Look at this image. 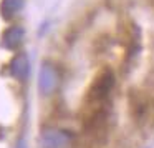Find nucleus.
<instances>
[{
  "mask_svg": "<svg viewBox=\"0 0 154 148\" xmlns=\"http://www.w3.org/2000/svg\"><path fill=\"white\" fill-rule=\"evenodd\" d=\"M116 87V77L111 68L100 70L91 80L85 93L83 107H106L111 105V95Z\"/></svg>",
  "mask_w": 154,
  "mask_h": 148,
  "instance_id": "nucleus-1",
  "label": "nucleus"
},
{
  "mask_svg": "<svg viewBox=\"0 0 154 148\" xmlns=\"http://www.w3.org/2000/svg\"><path fill=\"white\" fill-rule=\"evenodd\" d=\"M121 43L124 47V63L133 65L141 52V28L134 22H128L121 28Z\"/></svg>",
  "mask_w": 154,
  "mask_h": 148,
  "instance_id": "nucleus-4",
  "label": "nucleus"
},
{
  "mask_svg": "<svg viewBox=\"0 0 154 148\" xmlns=\"http://www.w3.org/2000/svg\"><path fill=\"white\" fill-rule=\"evenodd\" d=\"M76 135L60 127H47L40 133V148H75Z\"/></svg>",
  "mask_w": 154,
  "mask_h": 148,
  "instance_id": "nucleus-2",
  "label": "nucleus"
},
{
  "mask_svg": "<svg viewBox=\"0 0 154 148\" xmlns=\"http://www.w3.org/2000/svg\"><path fill=\"white\" fill-rule=\"evenodd\" d=\"M60 72L57 65L50 60H43L38 70V92L43 97H50L60 87Z\"/></svg>",
  "mask_w": 154,
  "mask_h": 148,
  "instance_id": "nucleus-5",
  "label": "nucleus"
},
{
  "mask_svg": "<svg viewBox=\"0 0 154 148\" xmlns=\"http://www.w3.org/2000/svg\"><path fill=\"white\" fill-rule=\"evenodd\" d=\"M8 70H10V75L15 80L23 83L28 78V73H30V58H28V55L25 53V52L15 53V57L12 58V62H10Z\"/></svg>",
  "mask_w": 154,
  "mask_h": 148,
  "instance_id": "nucleus-7",
  "label": "nucleus"
},
{
  "mask_svg": "<svg viewBox=\"0 0 154 148\" xmlns=\"http://www.w3.org/2000/svg\"><path fill=\"white\" fill-rule=\"evenodd\" d=\"M128 105H129V113L136 123H147V118L154 111V100L141 90H131L128 97Z\"/></svg>",
  "mask_w": 154,
  "mask_h": 148,
  "instance_id": "nucleus-3",
  "label": "nucleus"
},
{
  "mask_svg": "<svg viewBox=\"0 0 154 148\" xmlns=\"http://www.w3.org/2000/svg\"><path fill=\"white\" fill-rule=\"evenodd\" d=\"M23 8V0H0V17L12 20Z\"/></svg>",
  "mask_w": 154,
  "mask_h": 148,
  "instance_id": "nucleus-8",
  "label": "nucleus"
},
{
  "mask_svg": "<svg viewBox=\"0 0 154 148\" xmlns=\"http://www.w3.org/2000/svg\"><path fill=\"white\" fill-rule=\"evenodd\" d=\"M15 148H28L27 146V140H25V138H20V140L15 143Z\"/></svg>",
  "mask_w": 154,
  "mask_h": 148,
  "instance_id": "nucleus-9",
  "label": "nucleus"
},
{
  "mask_svg": "<svg viewBox=\"0 0 154 148\" xmlns=\"http://www.w3.org/2000/svg\"><path fill=\"white\" fill-rule=\"evenodd\" d=\"M25 42V28L22 25H10L2 32L0 47L8 52H17Z\"/></svg>",
  "mask_w": 154,
  "mask_h": 148,
  "instance_id": "nucleus-6",
  "label": "nucleus"
}]
</instances>
